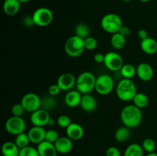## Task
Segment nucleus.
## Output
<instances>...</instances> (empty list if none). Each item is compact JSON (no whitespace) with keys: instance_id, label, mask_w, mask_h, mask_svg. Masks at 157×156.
Returning <instances> with one entry per match:
<instances>
[{"instance_id":"obj_1","label":"nucleus","mask_w":157,"mask_h":156,"mask_svg":"<svg viewBox=\"0 0 157 156\" xmlns=\"http://www.w3.org/2000/svg\"><path fill=\"white\" fill-rule=\"evenodd\" d=\"M142 119L143 113L141 109L133 104L126 106L121 112V120L123 125L130 128L139 126Z\"/></svg>"},{"instance_id":"obj_2","label":"nucleus","mask_w":157,"mask_h":156,"mask_svg":"<svg viewBox=\"0 0 157 156\" xmlns=\"http://www.w3.org/2000/svg\"><path fill=\"white\" fill-rule=\"evenodd\" d=\"M136 93V87L131 79L123 78L117 85V96L121 100L124 102L133 100Z\"/></svg>"},{"instance_id":"obj_3","label":"nucleus","mask_w":157,"mask_h":156,"mask_svg":"<svg viewBox=\"0 0 157 156\" xmlns=\"http://www.w3.org/2000/svg\"><path fill=\"white\" fill-rule=\"evenodd\" d=\"M97 77L92 72L84 71L78 75L76 80V89L81 94L90 93L95 90Z\"/></svg>"},{"instance_id":"obj_4","label":"nucleus","mask_w":157,"mask_h":156,"mask_svg":"<svg viewBox=\"0 0 157 156\" xmlns=\"http://www.w3.org/2000/svg\"><path fill=\"white\" fill-rule=\"evenodd\" d=\"M122 18L115 13H108L102 17L101 26L104 32L109 34L117 33L123 27Z\"/></svg>"},{"instance_id":"obj_5","label":"nucleus","mask_w":157,"mask_h":156,"mask_svg":"<svg viewBox=\"0 0 157 156\" xmlns=\"http://www.w3.org/2000/svg\"><path fill=\"white\" fill-rule=\"evenodd\" d=\"M84 50V39L75 35L67 38L64 43V51L67 55L71 58L79 57Z\"/></svg>"},{"instance_id":"obj_6","label":"nucleus","mask_w":157,"mask_h":156,"mask_svg":"<svg viewBox=\"0 0 157 156\" xmlns=\"http://www.w3.org/2000/svg\"><path fill=\"white\" fill-rule=\"evenodd\" d=\"M34 24L39 27H46L52 22L54 15L50 9L46 7H40L32 14Z\"/></svg>"},{"instance_id":"obj_7","label":"nucleus","mask_w":157,"mask_h":156,"mask_svg":"<svg viewBox=\"0 0 157 156\" xmlns=\"http://www.w3.org/2000/svg\"><path fill=\"white\" fill-rule=\"evenodd\" d=\"M114 88V80L109 74H101L97 77L95 84V90L102 96L108 95Z\"/></svg>"},{"instance_id":"obj_8","label":"nucleus","mask_w":157,"mask_h":156,"mask_svg":"<svg viewBox=\"0 0 157 156\" xmlns=\"http://www.w3.org/2000/svg\"><path fill=\"white\" fill-rule=\"evenodd\" d=\"M5 128L8 133L16 136L21 133L25 132L26 124L21 116H12L6 120Z\"/></svg>"},{"instance_id":"obj_9","label":"nucleus","mask_w":157,"mask_h":156,"mask_svg":"<svg viewBox=\"0 0 157 156\" xmlns=\"http://www.w3.org/2000/svg\"><path fill=\"white\" fill-rule=\"evenodd\" d=\"M104 66L110 71H120L124 66V59L120 54L115 51H109L105 54Z\"/></svg>"},{"instance_id":"obj_10","label":"nucleus","mask_w":157,"mask_h":156,"mask_svg":"<svg viewBox=\"0 0 157 156\" xmlns=\"http://www.w3.org/2000/svg\"><path fill=\"white\" fill-rule=\"evenodd\" d=\"M21 103L26 112L33 113L41 108V98L35 93H28L22 96Z\"/></svg>"},{"instance_id":"obj_11","label":"nucleus","mask_w":157,"mask_h":156,"mask_svg":"<svg viewBox=\"0 0 157 156\" xmlns=\"http://www.w3.org/2000/svg\"><path fill=\"white\" fill-rule=\"evenodd\" d=\"M51 116L49 112L41 108L32 113L30 116L31 122L35 126L44 127L48 125Z\"/></svg>"},{"instance_id":"obj_12","label":"nucleus","mask_w":157,"mask_h":156,"mask_svg":"<svg viewBox=\"0 0 157 156\" xmlns=\"http://www.w3.org/2000/svg\"><path fill=\"white\" fill-rule=\"evenodd\" d=\"M76 80L75 75L71 73H64L60 75L57 80V84L61 90L67 91L71 90L76 85Z\"/></svg>"},{"instance_id":"obj_13","label":"nucleus","mask_w":157,"mask_h":156,"mask_svg":"<svg viewBox=\"0 0 157 156\" xmlns=\"http://www.w3.org/2000/svg\"><path fill=\"white\" fill-rule=\"evenodd\" d=\"M136 76L140 80L147 82L153 79L154 76V70L152 66L147 63H140L136 67Z\"/></svg>"},{"instance_id":"obj_14","label":"nucleus","mask_w":157,"mask_h":156,"mask_svg":"<svg viewBox=\"0 0 157 156\" xmlns=\"http://www.w3.org/2000/svg\"><path fill=\"white\" fill-rule=\"evenodd\" d=\"M45 135L46 130L43 127L35 126V125H33V127H32L28 132V136L30 139L31 143L36 144V145H38L45 140Z\"/></svg>"},{"instance_id":"obj_15","label":"nucleus","mask_w":157,"mask_h":156,"mask_svg":"<svg viewBox=\"0 0 157 156\" xmlns=\"http://www.w3.org/2000/svg\"><path fill=\"white\" fill-rule=\"evenodd\" d=\"M55 146L59 154H67L73 148V141L67 136H61L55 142Z\"/></svg>"},{"instance_id":"obj_16","label":"nucleus","mask_w":157,"mask_h":156,"mask_svg":"<svg viewBox=\"0 0 157 156\" xmlns=\"http://www.w3.org/2000/svg\"><path fill=\"white\" fill-rule=\"evenodd\" d=\"M66 129V135L72 141L81 140L84 135V128L80 124L71 122Z\"/></svg>"},{"instance_id":"obj_17","label":"nucleus","mask_w":157,"mask_h":156,"mask_svg":"<svg viewBox=\"0 0 157 156\" xmlns=\"http://www.w3.org/2000/svg\"><path fill=\"white\" fill-rule=\"evenodd\" d=\"M37 150L39 156H57L58 151L55 146V144L44 140L37 145Z\"/></svg>"},{"instance_id":"obj_18","label":"nucleus","mask_w":157,"mask_h":156,"mask_svg":"<svg viewBox=\"0 0 157 156\" xmlns=\"http://www.w3.org/2000/svg\"><path fill=\"white\" fill-rule=\"evenodd\" d=\"M82 95L78 90H69L64 96V103L71 108L80 106Z\"/></svg>"},{"instance_id":"obj_19","label":"nucleus","mask_w":157,"mask_h":156,"mask_svg":"<svg viewBox=\"0 0 157 156\" xmlns=\"http://www.w3.org/2000/svg\"><path fill=\"white\" fill-rule=\"evenodd\" d=\"M97 106H98V102L94 96L90 93L82 95L80 106L84 111L87 113L94 111L95 109L97 108Z\"/></svg>"},{"instance_id":"obj_20","label":"nucleus","mask_w":157,"mask_h":156,"mask_svg":"<svg viewBox=\"0 0 157 156\" xmlns=\"http://www.w3.org/2000/svg\"><path fill=\"white\" fill-rule=\"evenodd\" d=\"M21 4L18 0H5L2 6L3 12L6 15L14 16L19 12Z\"/></svg>"},{"instance_id":"obj_21","label":"nucleus","mask_w":157,"mask_h":156,"mask_svg":"<svg viewBox=\"0 0 157 156\" xmlns=\"http://www.w3.org/2000/svg\"><path fill=\"white\" fill-rule=\"evenodd\" d=\"M140 47L141 50L147 54H155L157 53V41L154 38L148 37L141 41Z\"/></svg>"},{"instance_id":"obj_22","label":"nucleus","mask_w":157,"mask_h":156,"mask_svg":"<svg viewBox=\"0 0 157 156\" xmlns=\"http://www.w3.org/2000/svg\"><path fill=\"white\" fill-rule=\"evenodd\" d=\"M20 148L15 142H6L2 146V153L3 156H18Z\"/></svg>"},{"instance_id":"obj_23","label":"nucleus","mask_w":157,"mask_h":156,"mask_svg":"<svg viewBox=\"0 0 157 156\" xmlns=\"http://www.w3.org/2000/svg\"><path fill=\"white\" fill-rule=\"evenodd\" d=\"M126 37L121 35L120 32L111 35L110 38V44L115 50H121L126 45Z\"/></svg>"},{"instance_id":"obj_24","label":"nucleus","mask_w":157,"mask_h":156,"mask_svg":"<svg viewBox=\"0 0 157 156\" xmlns=\"http://www.w3.org/2000/svg\"><path fill=\"white\" fill-rule=\"evenodd\" d=\"M144 152L142 145L137 143H132L127 147L124 156H144Z\"/></svg>"},{"instance_id":"obj_25","label":"nucleus","mask_w":157,"mask_h":156,"mask_svg":"<svg viewBox=\"0 0 157 156\" xmlns=\"http://www.w3.org/2000/svg\"><path fill=\"white\" fill-rule=\"evenodd\" d=\"M130 128L127 126L119 127L116 130L114 133V137L117 142H124L130 138Z\"/></svg>"},{"instance_id":"obj_26","label":"nucleus","mask_w":157,"mask_h":156,"mask_svg":"<svg viewBox=\"0 0 157 156\" xmlns=\"http://www.w3.org/2000/svg\"><path fill=\"white\" fill-rule=\"evenodd\" d=\"M133 104L138 108H145L149 104V97L144 93H136L133 99Z\"/></svg>"},{"instance_id":"obj_27","label":"nucleus","mask_w":157,"mask_h":156,"mask_svg":"<svg viewBox=\"0 0 157 156\" xmlns=\"http://www.w3.org/2000/svg\"><path fill=\"white\" fill-rule=\"evenodd\" d=\"M57 104V101L55 99V96H51V95H46L44 97L41 98V108L50 111L53 110Z\"/></svg>"},{"instance_id":"obj_28","label":"nucleus","mask_w":157,"mask_h":156,"mask_svg":"<svg viewBox=\"0 0 157 156\" xmlns=\"http://www.w3.org/2000/svg\"><path fill=\"white\" fill-rule=\"evenodd\" d=\"M120 72L124 78L132 79L135 75H136V67H135L133 64H126L121 67Z\"/></svg>"},{"instance_id":"obj_29","label":"nucleus","mask_w":157,"mask_h":156,"mask_svg":"<svg viewBox=\"0 0 157 156\" xmlns=\"http://www.w3.org/2000/svg\"><path fill=\"white\" fill-rule=\"evenodd\" d=\"M90 28L87 24H84V23H79L77 24L75 28V35L83 39H85L87 37L90 36Z\"/></svg>"},{"instance_id":"obj_30","label":"nucleus","mask_w":157,"mask_h":156,"mask_svg":"<svg viewBox=\"0 0 157 156\" xmlns=\"http://www.w3.org/2000/svg\"><path fill=\"white\" fill-rule=\"evenodd\" d=\"M30 142V139H29V136H28V133L23 132L15 136V143L16 144L17 146L20 149L25 148L27 146H29V143Z\"/></svg>"},{"instance_id":"obj_31","label":"nucleus","mask_w":157,"mask_h":156,"mask_svg":"<svg viewBox=\"0 0 157 156\" xmlns=\"http://www.w3.org/2000/svg\"><path fill=\"white\" fill-rule=\"evenodd\" d=\"M142 148L144 151H147V153L154 152L156 149V142L151 138H147L144 139L142 142Z\"/></svg>"},{"instance_id":"obj_32","label":"nucleus","mask_w":157,"mask_h":156,"mask_svg":"<svg viewBox=\"0 0 157 156\" xmlns=\"http://www.w3.org/2000/svg\"><path fill=\"white\" fill-rule=\"evenodd\" d=\"M18 156H39L37 148L32 146H27L20 149Z\"/></svg>"},{"instance_id":"obj_33","label":"nucleus","mask_w":157,"mask_h":156,"mask_svg":"<svg viewBox=\"0 0 157 156\" xmlns=\"http://www.w3.org/2000/svg\"><path fill=\"white\" fill-rule=\"evenodd\" d=\"M98 45V42L95 38L92 36L87 37L84 39V47L87 50H93L97 48Z\"/></svg>"},{"instance_id":"obj_34","label":"nucleus","mask_w":157,"mask_h":156,"mask_svg":"<svg viewBox=\"0 0 157 156\" xmlns=\"http://www.w3.org/2000/svg\"><path fill=\"white\" fill-rule=\"evenodd\" d=\"M71 120L67 115H61V116H58V118L57 119V124L61 128H67L71 125Z\"/></svg>"},{"instance_id":"obj_35","label":"nucleus","mask_w":157,"mask_h":156,"mask_svg":"<svg viewBox=\"0 0 157 156\" xmlns=\"http://www.w3.org/2000/svg\"><path fill=\"white\" fill-rule=\"evenodd\" d=\"M59 139V135H58V132L55 129H48L46 130V135H45V140L52 143H55L58 139Z\"/></svg>"},{"instance_id":"obj_36","label":"nucleus","mask_w":157,"mask_h":156,"mask_svg":"<svg viewBox=\"0 0 157 156\" xmlns=\"http://www.w3.org/2000/svg\"><path fill=\"white\" fill-rule=\"evenodd\" d=\"M25 112V110L24 109L23 106L21 103H15L12 106V109H11V113H12V116H22L24 113Z\"/></svg>"},{"instance_id":"obj_37","label":"nucleus","mask_w":157,"mask_h":156,"mask_svg":"<svg viewBox=\"0 0 157 156\" xmlns=\"http://www.w3.org/2000/svg\"><path fill=\"white\" fill-rule=\"evenodd\" d=\"M106 156H121L119 148L115 146H110L106 151Z\"/></svg>"},{"instance_id":"obj_38","label":"nucleus","mask_w":157,"mask_h":156,"mask_svg":"<svg viewBox=\"0 0 157 156\" xmlns=\"http://www.w3.org/2000/svg\"><path fill=\"white\" fill-rule=\"evenodd\" d=\"M61 90V88H60L58 84H52L48 88V94L51 95V96H56L60 93Z\"/></svg>"},{"instance_id":"obj_39","label":"nucleus","mask_w":157,"mask_h":156,"mask_svg":"<svg viewBox=\"0 0 157 156\" xmlns=\"http://www.w3.org/2000/svg\"><path fill=\"white\" fill-rule=\"evenodd\" d=\"M104 58H105V54L102 53H98L94 56V60L96 63L98 64H101V63H104Z\"/></svg>"},{"instance_id":"obj_40","label":"nucleus","mask_w":157,"mask_h":156,"mask_svg":"<svg viewBox=\"0 0 157 156\" xmlns=\"http://www.w3.org/2000/svg\"><path fill=\"white\" fill-rule=\"evenodd\" d=\"M137 35H138V38H139L141 41H142V40L146 39V38H147L149 37L147 31L145 30V29H144V28L140 29V30L138 31Z\"/></svg>"},{"instance_id":"obj_41","label":"nucleus","mask_w":157,"mask_h":156,"mask_svg":"<svg viewBox=\"0 0 157 156\" xmlns=\"http://www.w3.org/2000/svg\"><path fill=\"white\" fill-rule=\"evenodd\" d=\"M119 32L121 34V35H123L124 37L127 38V37H128L129 35H130V28L127 27V26L123 25V27L121 28Z\"/></svg>"},{"instance_id":"obj_42","label":"nucleus","mask_w":157,"mask_h":156,"mask_svg":"<svg viewBox=\"0 0 157 156\" xmlns=\"http://www.w3.org/2000/svg\"><path fill=\"white\" fill-rule=\"evenodd\" d=\"M25 25L30 26V25H33L34 22H33V19H32V16H27L24 18V21H23Z\"/></svg>"},{"instance_id":"obj_43","label":"nucleus","mask_w":157,"mask_h":156,"mask_svg":"<svg viewBox=\"0 0 157 156\" xmlns=\"http://www.w3.org/2000/svg\"><path fill=\"white\" fill-rule=\"evenodd\" d=\"M55 122H57V120L55 121V119H53V118L51 117V119H50V120H49L48 124V125H49V126H53V125H55Z\"/></svg>"},{"instance_id":"obj_44","label":"nucleus","mask_w":157,"mask_h":156,"mask_svg":"<svg viewBox=\"0 0 157 156\" xmlns=\"http://www.w3.org/2000/svg\"><path fill=\"white\" fill-rule=\"evenodd\" d=\"M146 156H157V153L154 152H151V153H148Z\"/></svg>"},{"instance_id":"obj_45","label":"nucleus","mask_w":157,"mask_h":156,"mask_svg":"<svg viewBox=\"0 0 157 156\" xmlns=\"http://www.w3.org/2000/svg\"><path fill=\"white\" fill-rule=\"evenodd\" d=\"M18 1H19L21 3H26V2H29L31 1V0H18Z\"/></svg>"},{"instance_id":"obj_46","label":"nucleus","mask_w":157,"mask_h":156,"mask_svg":"<svg viewBox=\"0 0 157 156\" xmlns=\"http://www.w3.org/2000/svg\"><path fill=\"white\" fill-rule=\"evenodd\" d=\"M139 1L142 2H150L151 0H139Z\"/></svg>"},{"instance_id":"obj_47","label":"nucleus","mask_w":157,"mask_h":156,"mask_svg":"<svg viewBox=\"0 0 157 156\" xmlns=\"http://www.w3.org/2000/svg\"><path fill=\"white\" fill-rule=\"evenodd\" d=\"M121 1L125 2H130V1H131V0H121Z\"/></svg>"}]
</instances>
